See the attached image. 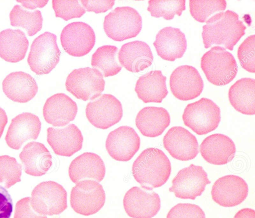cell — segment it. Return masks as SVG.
I'll return each instance as SVG.
<instances>
[{
  "instance_id": "cell-2",
  "label": "cell",
  "mask_w": 255,
  "mask_h": 218,
  "mask_svg": "<svg viewBox=\"0 0 255 218\" xmlns=\"http://www.w3.org/2000/svg\"><path fill=\"white\" fill-rule=\"evenodd\" d=\"M171 165L161 150L149 147L143 150L133 163L132 174L145 190H152L163 185L168 180Z\"/></svg>"
},
{
  "instance_id": "cell-32",
  "label": "cell",
  "mask_w": 255,
  "mask_h": 218,
  "mask_svg": "<svg viewBox=\"0 0 255 218\" xmlns=\"http://www.w3.org/2000/svg\"><path fill=\"white\" fill-rule=\"evenodd\" d=\"M9 19L11 26L25 29L29 36L36 34L42 27L43 18L40 10L29 11L18 4L11 10Z\"/></svg>"
},
{
  "instance_id": "cell-44",
  "label": "cell",
  "mask_w": 255,
  "mask_h": 218,
  "mask_svg": "<svg viewBox=\"0 0 255 218\" xmlns=\"http://www.w3.org/2000/svg\"><path fill=\"white\" fill-rule=\"evenodd\" d=\"M7 122V116L4 110L0 107V138Z\"/></svg>"
},
{
  "instance_id": "cell-23",
  "label": "cell",
  "mask_w": 255,
  "mask_h": 218,
  "mask_svg": "<svg viewBox=\"0 0 255 218\" xmlns=\"http://www.w3.org/2000/svg\"><path fill=\"white\" fill-rule=\"evenodd\" d=\"M153 45L158 55L169 61L182 57L187 49L184 33L179 28L171 26L165 27L158 31Z\"/></svg>"
},
{
  "instance_id": "cell-25",
  "label": "cell",
  "mask_w": 255,
  "mask_h": 218,
  "mask_svg": "<svg viewBox=\"0 0 255 218\" xmlns=\"http://www.w3.org/2000/svg\"><path fill=\"white\" fill-rule=\"evenodd\" d=\"M118 59L121 65L128 71L137 73L152 64L153 56L146 43L135 40L122 45L118 53Z\"/></svg>"
},
{
  "instance_id": "cell-11",
  "label": "cell",
  "mask_w": 255,
  "mask_h": 218,
  "mask_svg": "<svg viewBox=\"0 0 255 218\" xmlns=\"http://www.w3.org/2000/svg\"><path fill=\"white\" fill-rule=\"evenodd\" d=\"M85 112L89 121L102 129H108L119 122L123 114L121 103L111 94H103L89 102Z\"/></svg>"
},
{
  "instance_id": "cell-15",
  "label": "cell",
  "mask_w": 255,
  "mask_h": 218,
  "mask_svg": "<svg viewBox=\"0 0 255 218\" xmlns=\"http://www.w3.org/2000/svg\"><path fill=\"white\" fill-rule=\"evenodd\" d=\"M140 139L135 130L121 126L110 132L106 141V148L114 159L126 162L130 160L139 149Z\"/></svg>"
},
{
  "instance_id": "cell-36",
  "label": "cell",
  "mask_w": 255,
  "mask_h": 218,
  "mask_svg": "<svg viewBox=\"0 0 255 218\" xmlns=\"http://www.w3.org/2000/svg\"><path fill=\"white\" fill-rule=\"evenodd\" d=\"M52 4L55 16L66 21L81 17L86 12L77 0H53Z\"/></svg>"
},
{
  "instance_id": "cell-29",
  "label": "cell",
  "mask_w": 255,
  "mask_h": 218,
  "mask_svg": "<svg viewBox=\"0 0 255 218\" xmlns=\"http://www.w3.org/2000/svg\"><path fill=\"white\" fill-rule=\"evenodd\" d=\"M28 46L25 33L19 29L0 32V57L6 62L17 63L23 60Z\"/></svg>"
},
{
  "instance_id": "cell-30",
  "label": "cell",
  "mask_w": 255,
  "mask_h": 218,
  "mask_svg": "<svg viewBox=\"0 0 255 218\" xmlns=\"http://www.w3.org/2000/svg\"><path fill=\"white\" fill-rule=\"evenodd\" d=\"M255 80L244 78L230 88L228 97L230 104L238 111L246 115L255 114Z\"/></svg>"
},
{
  "instance_id": "cell-22",
  "label": "cell",
  "mask_w": 255,
  "mask_h": 218,
  "mask_svg": "<svg viewBox=\"0 0 255 218\" xmlns=\"http://www.w3.org/2000/svg\"><path fill=\"white\" fill-rule=\"evenodd\" d=\"M70 180L75 184L84 180L102 181L106 167L101 157L93 152H84L71 162L68 169Z\"/></svg>"
},
{
  "instance_id": "cell-17",
  "label": "cell",
  "mask_w": 255,
  "mask_h": 218,
  "mask_svg": "<svg viewBox=\"0 0 255 218\" xmlns=\"http://www.w3.org/2000/svg\"><path fill=\"white\" fill-rule=\"evenodd\" d=\"M163 144L173 158L180 161L193 159L199 152L196 137L182 126L170 128L163 137Z\"/></svg>"
},
{
  "instance_id": "cell-41",
  "label": "cell",
  "mask_w": 255,
  "mask_h": 218,
  "mask_svg": "<svg viewBox=\"0 0 255 218\" xmlns=\"http://www.w3.org/2000/svg\"><path fill=\"white\" fill-rule=\"evenodd\" d=\"M13 209L12 200L8 191L0 185V218H10Z\"/></svg>"
},
{
  "instance_id": "cell-38",
  "label": "cell",
  "mask_w": 255,
  "mask_h": 218,
  "mask_svg": "<svg viewBox=\"0 0 255 218\" xmlns=\"http://www.w3.org/2000/svg\"><path fill=\"white\" fill-rule=\"evenodd\" d=\"M166 218H206L202 209L198 205L179 203L168 212Z\"/></svg>"
},
{
  "instance_id": "cell-1",
  "label": "cell",
  "mask_w": 255,
  "mask_h": 218,
  "mask_svg": "<svg viewBox=\"0 0 255 218\" xmlns=\"http://www.w3.org/2000/svg\"><path fill=\"white\" fill-rule=\"evenodd\" d=\"M246 28L235 12L227 10L217 13L210 17L202 27L204 47L218 45L232 51L245 34Z\"/></svg>"
},
{
  "instance_id": "cell-5",
  "label": "cell",
  "mask_w": 255,
  "mask_h": 218,
  "mask_svg": "<svg viewBox=\"0 0 255 218\" xmlns=\"http://www.w3.org/2000/svg\"><path fill=\"white\" fill-rule=\"evenodd\" d=\"M103 27L106 35L116 41L136 37L142 28V18L129 6L117 7L105 16Z\"/></svg>"
},
{
  "instance_id": "cell-24",
  "label": "cell",
  "mask_w": 255,
  "mask_h": 218,
  "mask_svg": "<svg viewBox=\"0 0 255 218\" xmlns=\"http://www.w3.org/2000/svg\"><path fill=\"white\" fill-rule=\"evenodd\" d=\"M2 90L6 96L13 102L25 103L32 100L38 92L35 79L22 71L11 72L2 83Z\"/></svg>"
},
{
  "instance_id": "cell-16",
  "label": "cell",
  "mask_w": 255,
  "mask_h": 218,
  "mask_svg": "<svg viewBox=\"0 0 255 218\" xmlns=\"http://www.w3.org/2000/svg\"><path fill=\"white\" fill-rule=\"evenodd\" d=\"M248 191V184L243 178L228 175L215 181L211 195L214 201L221 206L232 207L243 202L247 197Z\"/></svg>"
},
{
  "instance_id": "cell-4",
  "label": "cell",
  "mask_w": 255,
  "mask_h": 218,
  "mask_svg": "<svg viewBox=\"0 0 255 218\" xmlns=\"http://www.w3.org/2000/svg\"><path fill=\"white\" fill-rule=\"evenodd\" d=\"M182 119L197 134L205 135L218 127L221 121L220 109L211 100L202 98L187 105Z\"/></svg>"
},
{
  "instance_id": "cell-27",
  "label": "cell",
  "mask_w": 255,
  "mask_h": 218,
  "mask_svg": "<svg viewBox=\"0 0 255 218\" xmlns=\"http://www.w3.org/2000/svg\"><path fill=\"white\" fill-rule=\"evenodd\" d=\"M170 116L167 110L162 107H146L136 115L135 125L143 136L157 137L169 125Z\"/></svg>"
},
{
  "instance_id": "cell-43",
  "label": "cell",
  "mask_w": 255,
  "mask_h": 218,
  "mask_svg": "<svg viewBox=\"0 0 255 218\" xmlns=\"http://www.w3.org/2000/svg\"><path fill=\"white\" fill-rule=\"evenodd\" d=\"M234 218H255V212L250 208H244L239 211Z\"/></svg>"
},
{
  "instance_id": "cell-31",
  "label": "cell",
  "mask_w": 255,
  "mask_h": 218,
  "mask_svg": "<svg viewBox=\"0 0 255 218\" xmlns=\"http://www.w3.org/2000/svg\"><path fill=\"white\" fill-rule=\"evenodd\" d=\"M118 51V48L114 45L99 47L92 56V66L101 71L105 77L117 75L122 68L117 61Z\"/></svg>"
},
{
  "instance_id": "cell-3",
  "label": "cell",
  "mask_w": 255,
  "mask_h": 218,
  "mask_svg": "<svg viewBox=\"0 0 255 218\" xmlns=\"http://www.w3.org/2000/svg\"><path fill=\"white\" fill-rule=\"evenodd\" d=\"M201 67L207 80L217 86L230 83L238 72L234 56L220 46H213L202 56Z\"/></svg>"
},
{
  "instance_id": "cell-21",
  "label": "cell",
  "mask_w": 255,
  "mask_h": 218,
  "mask_svg": "<svg viewBox=\"0 0 255 218\" xmlns=\"http://www.w3.org/2000/svg\"><path fill=\"white\" fill-rule=\"evenodd\" d=\"M200 152L207 162L216 165L226 164L234 158L236 148L228 136L215 133L206 137L200 146Z\"/></svg>"
},
{
  "instance_id": "cell-28",
  "label": "cell",
  "mask_w": 255,
  "mask_h": 218,
  "mask_svg": "<svg viewBox=\"0 0 255 218\" xmlns=\"http://www.w3.org/2000/svg\"><path fill=\"white\" fill-rule=\"evenodd\" d=\"M166 77L160 70L151 71L139 77L134 91L138 98L144 103H160L168 93Z\"/></svg>"
},
{
  "instance_id": "cell-42",
  "label": "cell",
  "mask_w": 255,
  "mask_h": 218,
  "mask_svg": "<svg viewBox=\"0 0 255 218\" xmlns=\"http://www.w3.org/2000/svg\"><path fill=\"white\" fill-rule=\"evenodd\" d=\"M16 1L20 2L26 8L33 9L36 7H44L48 0H16Z\"/></svg>"
},
{
  "instance_id": "cell-13",
  "label": "cell",
  "mask_w": 255,
  "mask_h": 218,
  "mask_svg": "<svg viewBox=\"0 0 255 218\" xmlns=\"http://www.w3.org/2000/svg\"><path fill=\"white\" fill-rule=\"evenodd\" d=\"M123 205L127 214L132 218H152L160 209L159 195L152 190L134 186L124 196Z\"/></svg>"
},
{
  "instance_id": "cell-34",
  "label": "cell",
  "mask_w": 255,
  "mask_h": 218,
  "mask_svg": "<svg viewBox=\"0 0 255 218\" xmlns=\"http://www.w3.org/2000/svg\"><path fill=\"white\" fill-rule=\"evenodd\" d=\"M227 6L225 0H190L191 16L197 21L205 22L214 13L224 10Z\"/></svg>"
},
{
  "instance_id": "cell-14",
  "label": "cell",
  "mask_w": 255,
  "mask_h": 218,
  "mask_svg": "<svg viewBox=\"0 0 255 218\" xmlns=\"http://www.w3.org/2000/svg\"><path fill=\"white\" fill-rule=\"evenodd\" d=\"M169 85L173 96L184 101L197 98L204 88L203 81L198 70L187 65L180 66L172 72Z\"/></svg>"
},
{
  "instance_id": "cell-6",
  "label": "cell",
  "mask_w": 255,
  "mask_h": 218,
  "mask_svg": "<svg viewBox=\"0 0 255 218\" xmlns=\"http://www.w3.org/2000/svg\"><path fill=\"white\" fill-rule=\"evenodd\" d=\"M56 40L55 34L46 31L33 41L27 61L36 75L49 74L59 63L61 52Z\"/></svg>"
},
{
  "instance_id": "cell-8",
  "label": "cell",
  "mask_w": 255,
  "mask_h": 218,
  "mask_svg": "<svg viewBox=\"0 0 255 218\" xmlns=\"http://www.w3.org/2000/svg\"><path fill=\"white\" fill-rule=\"evenodd\" d=\"M105 86L102 73L90 67L73 70L68 75L65 82L67 91L84 101L93 100L100 96Z\"/></svg>"
},
{
  "instance_id": "cell-9",
  "label": "cell",
  "mask_w": 255,
  "mask_h": 218,
  "mask_svg": "<svg viewBox=\"0 0 255 218\" xmlns=\"http://www.w3.org/2000/svg\"><path fill=\"white\" fill-rule=\"evenodd\" d=\"M106 194L103 186L92 180L77 183L71 190L70 205L77 214L85 216L94 215L104 206Z\"/></svg>"
},
{
  "instance_id": "cell-40",
  "label": "cell",
  "mask_w": 255,
  "mask_h": 218,
  "mask_svg": "<svg viewBox=\"0 0 255 218\" xmlns=\"http://www.w3.org/2000/svg\"><path fill=\"white\" fill-rule=\"evenodd\" d=\"M83 6L87 11L96 13H103L111 9L115 4L114 0H81Z\"/></svg>"
},
{
  "instance_id": "cell-39",
  "label": "cell",
  "mask_w": 255,
  "mask_h": 218,
  "mask_svg": "<svg viewBox=\"0 0 255 218\" xmlns=\"http://www.w3.org/2000/svg\"><path fill=\"white\" fill-rule=\"evenodd\" d=\"M14 218H47L46 216L37 213L30 205V198L25 197L16 204Z\"/></svg>"
},
{
  "instance_id": "cell-20",
  "label": "cell",
  "mask_w": 255,
  "mask_h": 218,
  "mask_svg": "<svg viewBox=\"0 0 255 218\" xmlns=\"http://www.w3.org/2000/svg\"><path fill=\"white\" fill-rule=\"evenodd\" d=\"M78 111L76 103L64 93L48 98L43 108L45 120L55 127H63L74 120Z\"/></svg>"
},
{
  "instance_id": "cell-35",
  "label": "cell",
  "mask_w": 255,
  "mask_h": 218,
  "mask_svg": "<svg viewBox=\"0 0 255 218\" xmlns=\"http://www.w3.org/2000/svg\"><path fill=\"white\" fill-rule=\"evenodd\" d=\"M22 166L16 159L8 155L0 156V183L9 188L21 181Z\"/></svg>"
},
{
  "instance_id": "cell-19",
  "label": "cell",
  "mask_w": 255,
  "mask_h": 218,
  "mask_svg": "<svg viewBox=\"0 0 255 218\" xmlns=\"http://www.w3.org/2000/svg\"><path fill=\"white\" fill-rule=\"evenodd\" d=\"M47 133V142L58 155L70 157L82 148V132L73 123L61 128L49 127Z\"/></svg>"
},
{
  "instance_id": "cell-10",
  "label": "cell",
  "mask_w": 255,
  "mask_h": 218,
  "mask_svg": "<svg viewBox=\"0 0 255 218\" xmlns=\"http://www.w3.org/2000/svg\"><path fill=\"white\" fill-rule=\"evenodd\" d=\"M210 183L203 167L191 164L179 170L173 179L169 191L180 199L195 200Z\"/></svg>"
},
{
  "instance_id": "cell-18",
  "label": "cell",
  "mask_w": 255,
  "mask_h": 218,
  "mask_svg": "<svg viewBox=\"0 0 255 218\" xmlns=\"http://www.w3.org/2000/svg\"><path fill=\"white\" fill-rule=\"evenodd\" d=\"M39 117L30 112H23L12 119L5 140L12 149L18 150L29 140L37 138L41 130Z\"/></svg>"
},
{
  "instance_id": "cell-33",
  "label": "cell",
  "mask_w": 255,
  "mask_h": 218,
  "mask_svg": "<svg viewBox=\"0 0 255 218\" xmlns=\"http://www.w3.org/2000/svg\"><path fill=\"white\" fill-rule=\"evenodd\" d=\"M185 0H149L147 10L152 16L163 17L171 20L174 15L180 16L186 9Z\"/></svg>"
},
{
  "instance_id": "cell-12",
  "label": "cell",
  "mask_w": 255,
  "mask_h": 218,
  "mask_svg": "<svg viewBox=\"0 0 255 218\" xmlns=\"http://www.w3.org/2000/svg\"><path fill=\"white\" fill-rule=\"evenodd\" d=\"M62 46L66 53L75 57L88 54L95 45L96 36L87 23L73 22L64 27L60 35Z\"/></svg>"
},
{
  "instance_id": "cell-7",
  "label": "cell",
  "mask_w": 255,
  "mask_h": 218,
  "mask_svg": "<svg viewBox=\"0 0 255 218\" xmlns=\"http://www.w3.org/2000/svg\"><path fill=\"white\" fill-rule=\"evenodd\" d=\"M67 196L61 185L52 181L43 182L32 190L30 205L40 215H57L67 208Z\"/></svg>"
},
{
  "instance_id": "cell-37",
  "label": "cell",
  "mask_w": 255,
  "mask_h": 218,
  "mask_svg": "<svg viewBox=\"0 0 255 218\" xmlns=\"http://www.w3.org/2000/svg\"><path fill=\"white\" fill-rule=\"evenodd\" d=\"M255 35L248 37L239 46L237 55L242 68L250 73L255 72Z\"/></svg>"
},
{
  "instance_id": "cell-26",
  "label": "cell",
  "mask_w": 255,
  "mask_h": 218,
  "mask_svg": "<svg viewBox=\"0 0 255 218\" xmlns=\"http://www.w3.org/2000/svg\"><path fill=\"white\" fill-rule=\"evenodd\" d=\"M19 157L25 172L33 176L45 174L52 165V156L45 145L38 142L26 144Z\"/></svg>"
}]
</instances>
